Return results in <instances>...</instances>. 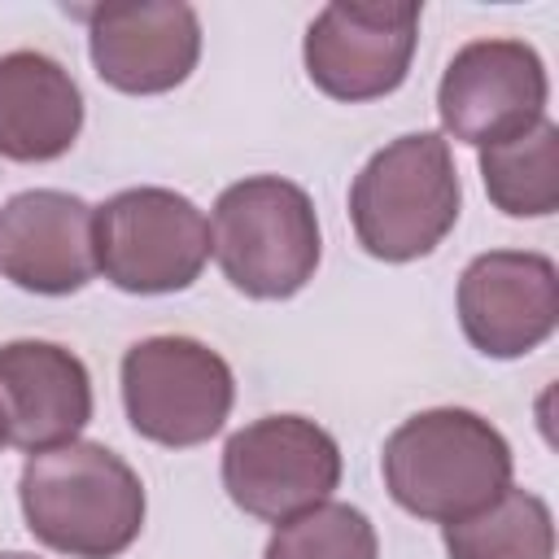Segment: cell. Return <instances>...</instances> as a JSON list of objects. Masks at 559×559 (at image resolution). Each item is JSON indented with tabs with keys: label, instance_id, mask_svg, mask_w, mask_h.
I'll return each mask as SVG.
<instances>
[{
	"label": "cell",
	"instance_id": "obj_1",
	"mask_svg": "<svg viewBox=\"0 0 559 559\" xmlns=\"http://www.w3.org/2000/svg\"><path fill=\"white\" fill-rule=\"evenodd\" d=\"M17 498L26 528L70 559H118L144 528V485L100 441H66L31 454Z\"/></svg>",
	"mask_w": 559,
	"mask_h": 559
},
{
	"label": "cell",
	"instance_id": "obj_2",
	"mask_svg": "<svg viewBox=\"0 0 559 559\" xmlns=\"http://www.w3.org/2000/svg\"><path fill=\"white\" fill-rule=\"evenodd\" d=\"M389 498L419 520H463L511 485V445L476 411L432 406L397 424L380 454Z\"/></svg>",
	"mask_w": 559,
	"mask_h": 559
},
{
	"label": "cell",
	"instance_id": "obj_3",
	"mask_svg": "<svg viewBox=\"0 0 559 559\" xmlns=\"http://www.w3.org/2000/svg\"><path fill=\"white\" fill-rule=\"evenodd\" d=\"M463 188L450 140L411 131L389 140L349 183V218L358 245L380 262L428 258L459 223Z\"/></svg>",
	"mask_w": 559,
	"mask_h": 559
},
{
	"label": "cell",
	"instance_id": "obj_4",
	"mask_svg": "<svg viewBox=\"0 0 559 559\" xmlns=\"http://www.w3.org/2000/svg\"><path fill=\"white\" fill-rule=\"evenodd\" d=\"M210 253L227 284L258 301L301 293L319 271V218L301 183L249 175L218 192L210 218Z\"/></svg>",
	"mask_w": 559,
	"mask_h": 559
},
{
	"label": "cell",
	"instance_id": "obj_5",
	"mask_svg": "<svg viewBox=\"0 0 559 559\" xmlns=\"http://www.w3.org/2000/svg\"><path fill=\"white\" fill-rule=\"evenodd\" d=\"M96 271L122 293H179L210 262V223L175 188H127L96 205Z\"/></svg>",
	"mask_w": 559,
	"mask_h": 559
},
{
	"label": "cell",
	"instance_id": "obj_6",
	"mask_svg": "<svg viewBox=\"0 0 559 559\" xmlns=\"http://www.w3.org/2000/svg\"><path fill=\"white\" fill-rule=\"evenodd\" d=\"M236 402L231 367L197 336H144L122 354V406L140 437L188 450L223 432Z\"/></svg>",
	"mask_w": 559,
	"mask_h": 559
},
{
	"label": "cell",
	"instance_id": "obj_7",
	"mask_svg": "<svg viewBox=\"0 0 559 559\" xmlns=\"http://www.w3.org/2000/svg\"><path fill=\"white\" fill-rule=\"evenodd\" d=\"M341 485V445L306 415H262L227 437L223 489L266 524H284L332 498Z\"/></svg>",
	"mask_w": 559,
	"mask_h": 559
},
{
	"label": "cell",
	"instance_id": "obj_8",
	"mask_svg": "<svg viewBox=\"0 0 559 559\" xmlns=\"http://www.w3.org/2000/svg\"><path fill=\"white\" fill-rule=\"evenodd\" d=\"M546 66L524 39H472L463 44L437 87V114L445 135L472 148L507 144L546 118Z\"/></svg>",
	"mask_w": 559,
	"mask_h": 559
},
{
	"label": "cell",
	"instance_id": "obj_9",
	"mask_svg": "<svg viewBox=\"0 0 559 559\" xmlns=\"http://www.w3.org/2000/svg\"><path fill=\"white\" fill-rule=\"evenodd\" d=\"M419 13L415 0L319 9L301 44L310 83L332 100H376L397 92L415 57Z\"/></svg>",
	"mask_w": 559,
	"mask_h": 559
},
{
	"label": "cell",
	"instance_id": "obj_10",
	"mask_svg": "<svg viewBox=\"0 0 559 559\" xmlns=\"http://www.w3.org/2000/svg\"><path fill=\"white\" fill-rule=\"evenodd\" d=\"M459 323L485 358H524L559 323V275L546 253L489 249L459 275Z\"/></svg>",
	"mask_w": 559,
	"mask_h": 559
},
{
	"label": "cell",
	"instance_id": "obj_11",
	"mask_svg": "<svg viewBox=\"0 0 559 559\" xmlns=\"http://www.w3.org/2000/svg\"><path fill=\"white\" fill-rule=\"evenodd\" d=\"M96 74L127 96L179 87L201 57V22L192 4H100L83 9Z\"/></svg>",
	"mask_w": 559,
	"mask_h": 559
},
{
	"label": "cell",
	"instance_id": "obj_12",
	"mask_svg": "<svg viewBox=\"0 0 559 559\" xmlns=\"http://www.w3.org/2000/svg\"><path fill=\"white\" fill-rule=\"evenodd\" d=\"M96 210L61 188H31L0 210V275L26 293L66 297L96 275Z\"/></svg>",
	"mask_w": 559,
	"mask_h": 559
},
{
	"label": "cell",
	"instance_id": "obj_13",
	"mask_svg": "<svg viewBox=\"0 0 559 559\" xmlns=\"http://www.w3.org/2000/svg\"><path fill=\"white\" fill-rule=\"evenodd\" d=\"M92 419V376L79 354L52 341L0 345V445L39 454L79 432Z\"/></svg>",
	"mask_w": 559,
	"mask_h": 559
},
{
	"label": "cell",
	"instance_id": "obj_14",
	"mask_svg": "<svg viewBox=\"0 0 559 559\" xmlns=\"http://www.w3.org/2000/svg\"><path fill=\"white\" fill-rule=\"evenodd\" d=\"M83 131V92L61 61L35 48L0 57V157L52 162Z\"/></svg>",
	"mask_w": 559,
	"mask_h": 559
},
{
	"label": "cell",
	"instance_id": "obj_15",
	"mask_svg": "<svg viewBox=\"0 0 559 559\" xmlns=\"http://www.w3.org/2000/svg\"><path fill=\"white\" fill-rule=\"evenodd\" d=\"M450 559H555V520L550 507L507 485L480 511L441 524Z\"/></svg>",
	"mask_w": 559,
	"mask_h": 559
},
{
	"label": "cell",
	"instance_id": "obj_16",
	"mask_svg": "<svg viewBox=\"0 0 559 559\" xmlns=\"http://www.w3.org/2000/svg\"><path fill=\"white\" fill-rule=\"evenodd\" d=\"M489 201L511 218H546L559 210V127L542 118L533 131L480 148Z\"/></svg>",
	"mask_w": 559,
	"mask_h": 559
},
{
	"label": "cell",
	"instance_id": "obj_17",
	"mask_svg": "<svg viewBox=\"0 0 559 559\" xmlns=\"http://www.w3.org/2000/svg\"><path fill=\"white\" fill-rule=\"evenodd\" d=\"M262 559H380V537L358 507L319 502L275 524Z\"/></svg>",
	"mask_w": 559,
	"mask_h": 559
},
{
	"label": "cell",
	"instance_id": "obj_18",
	"mask_svg": "<svg viewBox=\"0 0 559 559\" xmlns=\"http://www.w3.org/2000/svg\"><path fill=\"white\" fill-rule=\"evenodd\" d=\"M0 559H35V555H26V550H0Z\"/></svg>",
	"mask_w": 559,
	"mask_h": 559
}]
</instances>
